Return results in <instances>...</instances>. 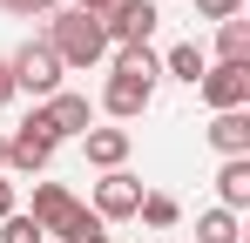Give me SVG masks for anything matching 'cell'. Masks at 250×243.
<instances>
[{"label":"cell","mask_w":250,"mask_h":243,"mask_svg":"<svg viewBox=\"0 0 250 243\" xmlns=\"http://www.w3.org/2000/svg\"><path fill=\"white\" fill-rule=\"evenodd\" d=\"M156 81H163V61H156L149 47H122V54H115V75L102 88V108L115 122H135L149 101H156Z\"/></svg>","instance_id":"6da1fadb"},{"label":"cell","mask_w":250,"mask_h":243,"mask_svg":"<svg viewBox=\"0 0 250 243\" xmlns=\"http://www.w3.org/2000/svg\"><path fill=\"white\" fill-rule=\"evenodd\" d=\"M47 47L61 54V68H95V61L108 54V34H102V20H95V14L61 7V14H47Z\"/></svg>","instance_id":"7a4b0ae2"},{"label":"cell","mask_w":250,"mask_h":243,"mask_svg":"<svg viewBox=\"0 0 250 243\" xmlns=\"http://www.w3.org/2000/svg\"><path fill=\"white\" fill-rule=\"evenodd\" d=\"M7 75H14V95H61V54L47 47V40H27L14 61H7Z\"/></svg>","instance_id":"3957f363"},{"label":"cell","mask_w":250,"mask_h":243,"mask_svg":"<svg viewBox=\"0 0 250 243\" xmlns=\"http://www.w3.org/2000/svg\"><path fill=\"white\" fill-rule=\"evenodd\" d=\"M156 0H115L108 14H102V34H108V47H149V34H156Z\"/></svg>","instance_id":"277c9868"},{"label":"cell","mask_w":250,"mask_h":243,"mask_svg":"<svg viewBox=\"0 0 250 243\" xmlns=\"http://www.w3.org/2000/svg\"><path fill=\"white\" fill-rule=\"evenodd\" d=\"M27 216L41 223V237H47V243H61V237H68V230H75V223L88 216V209L68 196L61 182H34V209H27Z\"/></svg>","instance_id":"5b68a950"},{"label":"cell","mask_w":250,"mask_h":243,"mask_svg":"<svg viewBox=\"0 0 250 243\" xmlns=\"http://www.w3.org/2000/svg\"><path fill=\"white\" fill-rule=\"evenodd\" d=\"M34 128H41L47 142H68V135H88V95H47L41 108H34Z\"/></svg>","instance_id":"8992f818"},{"label":"cell","mask_w":250,"mask_h":243,"mask_svg":"<svg viewBox=\"0 0 250 243\" xmlns=\"http://www.w3.org/2000/svg\"><path fill=\"white\" fill-rule=\"evenodd\" d=\"M203 101L216 108V115H230V108H244L250 101V68H230V61H216V68H203Z\"/></svg>","instance_id":"52a82bcc"},{"label":"cell","mask_w":250,"mask_h":243,"mask_svg":"<svg viewBox=\"0 0 250 243\" xmlns=\"http://www.w3.org/2000/svg\"><path fill=\"white\" fill-rule=\"evenodd\" d=\"M135 202H142V182H135L128 169H108V176L95 182V216H102V223H115V216H135Z\"/></svg>","instance_id":"ba28073f"},{"label":"cell","mask_w":250,"mask_h":243,"mask_svg":"<svg viewBox=\"0 0 250 243\" xmlns=\"http://www.w3.org/2000/svg\"><path fill=\"white\" fill-rule=\"evenodd\" d=\"M47 156H54V142H47L34 122H21V128H14V142H7V169H21V176H41V169H47Z\"/></svg>","instance_id":"9c48e42d"},{"label":"cell","mask_w":250,"mask_h":243,"mask_svg":"<svg viewBox=\"0 0 250 243\" xmlns=\"http://www.w3.org/2000/svg\"><path fill=\"white\" fill-rule=\"evenodd\" d=\"M209 149L230 162V156H250V115L244 108H230V115H216L209 122Z\"/></svg>","instance_id":"30bf717a"},{"label":"cell","mask_w":250,"mask_h":243,"mask_svg":"<svg viewBox=\"0 0 250 243\" xmlns=\"http://www.w3.org/2000/svg\"><path fill=\"white\" fill-rule=\"evenodd\" d=\"M216 196H223V209L237 216V209H250V156H230L223 169H216Z\"/></svg>","instance_id":"8fae6325"},{"label":"cell","mask_w":250,"mask_h":243,"mask_svg":"<svg viewBox=\"0 0 250 243\" xmlns=\"http://www.w3.org/2000/svg\"><path fill=\"white\" fill-rule=\"evenodd\" d=\"M82 142H88V162L95 169H122L128 162V128H88Z\"/></svg>","instance_id":"7c38bea8"},{"label":"cell","mask_w":250,"mask_h":243,"mask_svg":"<svg viewBox=\"0 0 250 243\" xmlns=\"http://www.w3.org/2000/svg\"><path fill=\"white\" fill-rule=\"evenodd\" d=\"M203 47H196V40H176V47H169L163 54V75H176V81H189V88H196V81H203Z\"/></svg>","instance_id":"4fadbf2b"},{"label":"cell","mask_w":250,"mask_h":243,"mask_svg":"<svg viewBox=\"0 0 250 243\" xmlns=\"http://www.w3.org/2000/svg\"><path fill=\"white\" fill-rule=\"evenodd\" d=\"M216 54H223L230 68H250V20H244V14L216 27Z\"/></svg>","instance_id":"5bb4252c"},{"label":"cell","mask_w":250,"mask_h":243,"mask_svg":"<svg viewBox=\"0 0 250 243\" xmlns=\"http://www.w3.org/2000/svg\"><path fill=\"white\" fill-rule=\"evenodd\" d=\"M135 216H142L149 230H176V216H183V209H176V196H163V189H142Z\"/></svg>","instance_id":"9a60e30c"},{"label":"cell","mask_w":250,"mask_h":243,"mask_svg":"<svg viewBox=\"0 0 250 243\" xmlns=\"http://www.w3.org/2000/svg\"><path fill=\"white\" fill-rule=\"evenodd\" d=\"M196 243H244V230L230 209H209V216H196Z\"/></svg>","instance_id":"2e32d148"},{"label":"cell","mask_w":250,"mask_h":243,"mask_svg":"<svg viewBox=\"0 0 250 243\" xmlns=\"http://www.w3.org/2000/svg\"><path fill=\"white\" fill-rule=\"evenodd\" d=\"M0 243H47V237H41V223H34L27 209H14V216L0 223Z\"/></svg>","instance_id":"e0dca14e"},{"label":"cell","mask_w":250,"mask_h":243,"mask_svg":"<svg viewBox=\"0 0 250 243\" xmlns=\"http://www.w3.org/2000/svg\"><path fill=\"white\" fill-rule=\"evenodd\" d=\"M7 14H21V20H47V14H61V0H0Z\"/></svg>","instance_id":"ac0fdd59"},{"label":"cell","mask_w":250,"mask_h":243,"mask_svg":"<svg viewBox=\"0 0 250 243\" xmlns=\"http://www.w3.org/2000/svg\"><path fill=\"white\" fill-rule=\"evenodd\" d=\"M196 14H203V20H237L244 0H196Z\"/></svg>","instance_id":"d6986e66"},{"label":"cell","mask_w":250,"mask_h":243,"mask_svg":"<svg viewBox=\"0 0 250 243\" xmlns=\"http://www.w3.org/2000/svg\"><path fill=\"white\" fill-rule=\"evenodd\" d=\"M14 209H21V196H14V182H7V176H0V223H7V216H14Z\"/></svg>","instance_id":"ffe728a7"},{"label":"cell","mask_w":250,"mask_h":243,"mask_svg":"<svg viewBox=\"0 0 250 243\" xmlns=\"http://www.w3.org/2000/svg\"><path fill=\"white\" fill-rule=\"evenodd\" d=\"M14 101V75H7V61H0V108Z\"/></svg>","instance_id":"44dd1931"},{"label":"cell","mask_w":250,"mask_h":243,"mask_svg":"<svg viewBox=\"0 0 250 243\" xmlns=\"http://www.w3.org/2000/svg\"><path fill=\"white\" fill-rule=\"evenodd\" d=\"M0 169H7V142H0Z\"/></svg>","instance_id":"7402d4cb"}]
</instances>
